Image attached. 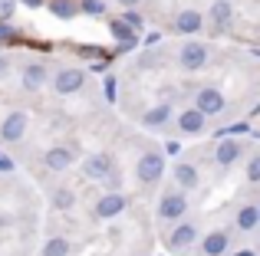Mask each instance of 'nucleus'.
I'll use <instances>...</instances> for the list:
<instances>
[{"instance_id":"nucleus-16","label":"nucleus","mask_w":260,"mask_h":256,"mask_svg":"<svg viewBox=\"0 0 260 256\" xmlns=\"http://www.w3.org/2000/svg\"><path fill=\"white\" fill-rule=\"evenodd\" d=\"M175 184L181 187V191H194V187L201 184V174H198V167L188 164V161H178V164H175Z\"/></svg>"},{"instance_id":"nucleus-28","label":"nucleus","mask_w":260,"mask_h":256,"mask_svg":"<svg viewBox=\"0 0 260 256\" xmlns=\"http://www.w3.org/2000/svg\"><path fill=\"white\" fill-rule=\"evenodd\" d=\"M158 43H161V33H152V36L145 39V46H158Z\"/></svg>"},{"instance_id":"nucleus-2","label":"nucleus","mask_w":260,"mask_h":256,"mask_svg":"<svg viewBox=\"0 0 260 256\" xmlns=\"http://www.w3.org/2000/svg\"><path fill=\"white\" fill-rule=\"evenodd\" d=\"M155 214H158V220H181L188 214V191H165Z\"/></svg>"},{"instance_id":"nucleus-11","label":"nucleus","mask_w":260,"mask_h":256,"mask_svg":"<svg viewBox=\"0 0 260 256\" xmlns=\"http://www.w3.org/2000/svg\"><path fill=\"white\" fill-rule=\"evenodd\" d=\"M194 240H198V227L184 220V224H178L175 230L168 233V250H172V253H181V250H188Z\"/></svg>"},{"instance_id":"nucleus-21","label":"nucleus","mask_w":260,"mask_h":256,"mask_svg":"<svg viewBox=\"0 0 260 256\" xmlns=\"http://www.w3.org/2000/svg\"><path fill=\"white\" fill-rule=\"evenodd\" d=\"M257 224H260V210H257V204H244L241 210H237V230L250 233Z\"/></svg>"},{"instance_id":"nucleus-13","label":"nucleus","mask_w":260,"mask_h":256,"mask_svg":"<svg viewBox=\"0 0 260 256\" xmlns=\"http://www.w3.org/2000/svg\"><path fill=\"white\" fill-rule=\"evenodd\" d=\"M241 154H244V145H241V141H234V138H228V141H221V145L214 148V164L217 167H231Z\"/></svg>"},{"instance_id":"nucleus-29","label":"nucleus","mask_w":260,"mask_h":256,"mask_svg":"<svg viewBox=\"0 0 260 256\" xmlns=\"http://www.w3.org/2000/svg\"><path fill=\"white\" fill-rule=\"evenodd\" d=\"M0 39H10V26H7L4 20H0Z\"/></svg>"},{"instance_id":"nucleus-22","label":"nucleus","mask_w":260,"mask_h":256,"mask_svg":"<svg viewBox=\"0 0 260 256\" xmlns=\"http://www.w3.org/2000/svg\"><path fill=\"white\" fill-rule=\"evenodd\" d=\"M50 200H53V210H73V207H76V194H73V187H56Z\"/></svg>"},{"instance_id":"nucleus-33","label":"nucleus","mask_w":260,"mask_h":256,"mask_svg":"<svg viewBox=\"0 0 260 256\" xmlns=\"http://www.w3.org/2000/svg\"><path fill=\"white\" fill-rule=\"evenodd\" d=\"M257 210H260V204H257Z\"/></svg>"},{"instance_id":"nucleus-4","label":"nucleus","mask_w":260,"mask_h":256,"mask_svg":"<svg viewBox=\"0 0 260 256\" xmlns=\"http://www.w3.org/2000/svg\"><path fill=\"white\" fill-rule=\"evenodd\" d=\"M194 105L211 118V115H221V112L228 109V99H224V92L214 89V86H201V89L194 92Z\"/></svg>"},{"instance_id":"nucleus-19","label":"nucleus","mask_w":260,"mask_h":256,"mask_svg":"<svg viewBox=\"0 0 260 256\" xmlns=\"http://www.w3.org/2000/svg\"><path fill=\"white\" fill-rule=\"evenodd\" d=\"M20 79H23V89H40L46 82V66L43 63H26Z\"/></svg>"},{"instance_id":"nucleus-30","label":"nucleus","mask_w":260,"mask_h":256,"mask_svg":"<svg viewBox=\"0 0 260 256\" xmlns=\"http://www.w3.org/2000/svg\"><path fill=\"white\" fill-rule=\"evenodd\" d=\"M20 4H26V7H43V0H20Z\"/></svg>"},{"instance_id":"nucleus-6","label":"nucleus","mask_w":260,"mask_h":256,"mask_svg":"<svg viewBox=\"0 0 260 256\" xmlns=\"http://www.w3.org/2000/svg\"><path fill=\"white\" fill-rule=\"evenodd\" d=\"M43 164L50 167L53 174H59V171H66V167H73V164H76V151H73L70 145H53V148H46Z\"/></svg>"},{"instance_id":"nucleus-1","label":"nucleus","mask_w":260,"mask_h":256,"mask_svg":"<svg viewBox=\"0 0 260 256\" xmlns=\"http://www.w3.org/2000/svg\"><path fill=\"white\" fill-rule=\"evenodd\" d=\"M161 174H165V154L161 151H145L139 158V164H135V178H139V184H145V187L158 184Z\"/></svg>"},{"instance_id":"nucleus-25","label":"nucleus","mask_w":260,"mask_h":256,"mask_svg":"<svg viewBox=\"0 0 260 256\" xmlns=\"http://www.w3.org/2000/svg\"><path fill=\"white\" fill-rule=\"evenodd\" d=\"M83 4V13H89V17H102L106 13V4L102 0H79Z\"/></svg>"},{"instance_id":"nucleus-14","label":"nucleus","mask_w":260,"mask_h":256,"mask_svg":"<svg viewBox=\"0 0 260 256\" xmlns=\"http://www.w3.org/2000/svg\"><path fill=\"white\" fill-rule=\"evenodd\" d=\"M228 246H231V233L228 230H211L208 237L201 240V253L204 256H221V253H228Z\"/></svg>"},{"instance_id":"nucleus-31","label":"nucleus","mask_w":260,"mask_h":256,"mask_svg":"<svg viewBox=\"0 0 260 256\" xmlns=\"http://www.w3.org/2000/svg\"><path fill=\"white\" fill-rule=\"evenodd\" d=\"M119 4H122V7H139L142 0H119Z\"/></svg>"},{"instance_id":"nucleus-15","label":"nucleus","mask_w":260,"mask_h":256,"mask_svg":"<svg viewBox=\"0 0 260 256\" xmlns=\"http://www.w3.org/2000/svg\"><path fill=\"white\" fill-rule=\"evenodd\" d=\"M109 30H112V36L122 43V50H132V46H139V30H135L132 23H125V20H112L109 23Z\"/></svg>"},{"instance_id":"nucleus-18","label":"nucleus","mask_w":260,"mask_h":256,"mask_svg":"<svg viewBox=\"0 0 260 256\" xmlns=\"http://www.w3.org/2000/svg\"><path fill=\"white\" fill-rule=\"evenodd\" d=\"M50 13L56 20H73V17H79V13H83V4H79V0H50Z\"/></svg>"},{"instance_id":"nucleus-24","label":"nucleus","mask_w":260,"mask_h":256,"mask_svg":"<svg viewBox=\"0 0 260 256\" xmlns=\"http://www.w3.org/2000/svg\"><path fill=\"white\" fill-rule=\"evenodd\" d=\"M247 181L250 184H260V151L250 154V161H247Z\"/></svg>"},{"instance_id":"nucleus-23","label":"nucleus","mask_w":260,"mask_h":256,"mask_svg":"<svg viewBox=\"0 0 260 256\" xmlns=\"http://www.w3.org/2000/svg\"><path fill=\"white\" fill-rule=\"evenodd\" d=\"M70 250H73V243L66 237H50L43 243V256H70Z\"/></svg>"},{"instance_id":"nucleus-12","label":"nucleus","mask_w":260,"mask_h":256,"mask_svg":"<svg viewBox=\"0 0 260 256\" xmlns=\"http://www.w3.org/2000/svg\"><path fill=\"white\" fill-rule=\"evenodd\" d=\"M208 17H211V30H228L231 26V20H234V4L231 0H214L211 4V10H208Z\"/></svg>"},{"instance_id":"nucleus-7","label":"nucleus","mask_w":260,"mask_h":256,"mask_svg":"<svg viewBox=\"0 0 260 256\" xmlns=\"http://www.w3.org/2000/svg\"><path fill=\"white\" fill-rule=\"evenodd\" d=\"M83 174H86L89 181H106V178H112V154H109V151L89 154L86 164H83Z\"/></svg>"},{"instance_id":"nucleus-32","label":"nucleus","mask_w":260,"mask_h":256,"mask_svg":"<svg viewBox=\"0 0 260 256\" xmlns=\"http://www.w3.org/2000/svg\"><path fill=\"white\" fill-rule=\"evenodd\" d=\"M234 256H257V253H254V250H237Z\"/></svg>"},{"instance_id":"nucleus-8","label":"nucleus","mask_w":260,"mask_h":256,"mask_svg":"<svg viewBox=\"0 0 260 256\" xmlns=\"http://www.w3.org/2000/svg\"><path fill=\"white\" fill-rule=\"evenodd\" d=\"M125 204H128V197H125V194H119V191H109V194H102V197L95 200V217H102V220H112V217H119V214L125 210Z\"/></svg>"},{"instance_id":"nucleus-26","label":"nucleus","mask_w":260,"mask_h":256,"mask_svg":"<svg viewBox=\"0 0 260 256\" xmlns=\"http://www.w3.org/2000/svg\"><path fill=\"white\" fill-rule=\"evenodd\" d=\"M122 20H125V23H132L135 30H142V13L135 10V7H125V13H122Z\"/></svg>"},{"instance_id":"nucleus-10","label":"nucleus","mask_w":260,"mask_h":256,"mask_svg":"<svg viewBox=\"0 0 260 256\" xmlns=\"http://www.w3.org/2000/svg\"><path fill=\"white\" fill-rule=\"evenodd\" d=\"M175 122H178V132H181V135H201V132H204V125H208V115H204V112L194 105V109L178 112Z\"/></svg>"},{"instance_id":"nucleus-5","label":"nucleus","mask_w":260,"mask_h":256,"mask_svg":"<svg viewBox=\"0 0 260 256\" xmlns=\"http://www.w3.org/2000/svg\"><path fill=\"white\" fill-rule=\"evenodd\" d=\"M83 86H86V69H59L56 76H53L56 96H73V92H79Z\"/></svg>"},{"instance_id":"nucleus-3","label":"nucleus","mask_w":260,"mask_h":256,"mask_svg":"<svg viewBox=\"0 0 260 256\" xmlns=\"http://www.w3.org/2000/svg\"><path fill=\"white\" fill-rule=\"evenodd\" d=\"M178 63H181L184 72L204 69V63H208V46L198 43V39H188V43H181V50H178Z\"/></svg>"},{"instance_id":"nucleus-27","label":"nucleus","mask_w":260,"mask_h":256,"mask_svg":"<svg viewBox=\"0 0 260 256\" xmlns=\"http://www.w3.org/2000/svg\"><path fill=\"white\" fill-rule=\"evenodd\" d=\"M13 7H17V0H0V20H4V23L13 17Z\"/></svg>"},{"instance_id":"nucleus-20","label":"nucleus","mask_w":260,"mask_h":256,"mask_svg":"<svg viewBox=\"0 0 260 256\" xmlns=\"http://www.w3.org/2000/svg\"><path fill=\"white\" fill-rule=\"evenodd\" d=\"M168 118H172V105H155V109H148L145 115H142V125L145 128H161V125H168Z\"/></svg>"},{"instance_id":"nucleus-9","label":"nucleus","mask_w":260,"mask_h":256,"mask_svg":"<svg viewBox=\"0 0 260 256\" xmlns=\"http://www.w3.org/2000/svg\"><path fill=\"white\" fill-rule=\"evenodd\" d=\"M26 125H30V115H26V112H10V115L0 122V141H20L26 135Z\"/></svg>"},{"instance_id":"nucleus-17","label":"nucleus","mask_w":260,"mask_h":256,"mask_svg":"<svg viewBox=\"0 0 260 256\" xmlns=\"http://www.w3.org/2000/svg\"><path fill=\"white\" fill-rule=\"evenodd\" d=\"M201 26H204V17H201L198 10H181V13L175 17V30L181 33V36H194Z\"/></svg>"}]
</instances>
